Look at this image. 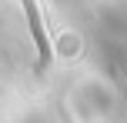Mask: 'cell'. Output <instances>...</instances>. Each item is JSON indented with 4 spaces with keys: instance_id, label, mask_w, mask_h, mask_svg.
<instances>
[{
    "instance_id": "obj_1",
    "label": "cell",
    "mask_w": 127,
    "mask_h": 123,
    "mask_svg": "<svg viewBox=\"0 0 127 123\" xmlns=\"http://www.w3.org/2000/svg\"><path fill=\"white\" fill-rule=\"evenodd\" d=\"M24 3V13H27V23H30V33H33V43H37V53H40V70L50 63V40H47V30H44V20H40V7L37 0H20Z\"/></svg>"
}]
</instances>
